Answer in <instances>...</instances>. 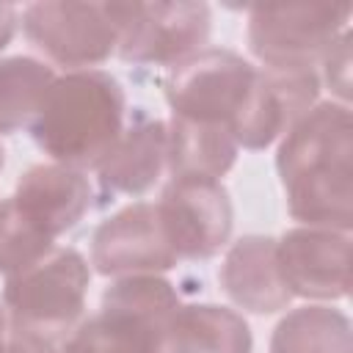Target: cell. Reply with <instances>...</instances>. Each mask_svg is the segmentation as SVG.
I'll return each instance as SVG.
<instances>
[{"instance_id":"obj_22","label":"cell","mask_w":353,"mask_h":353,"mask_svg":"<svg viewBox=\"0 0 353 353\" xmlns=\"http://www.w3.org/2000/svg\"><path fill=\"white\" fill-rule=\"evenodd\" d=\"M63 339H47L36 334H22V331H8V347L6 353H61Z\"/></svg>"},{"instance_id":"obj_1","label":"cell","mask_w":353,"mask_h":353,"mask_svg":"<svg viewBox=\"0 0 353 353\" xmlns=\"http://www.w3.org/2000/svg\"><path fill=\"white\" fill-rule=\"evenodd\" d=\"M353 124L342 102H317L279 143L276 171L287 210L303 226H353Z\"/></svg>"},{"instance_id":"obj_5","label":"cell","mask_w":353,"mask_h":353,"mask_svg":"<svg viewBox=\"0 0 353 353\" xmlns=\"http://www.w3.org/2000/svg\"><path fill=\"white\" fill-rule=\"evenodd\" d=\"M256 66L223 47H204L190 58L174 63L163 77V94L171 116L218 124L232 132L254 80Z\"/></svg>"},{"instance_id":"obj_23","label":"cell","mask_w":353,"mask_h":353,"mask_svg":"<svg viewBox=\"0 0 353 353\" xmlns=\"http://www.w3.org/2000/svg\"><path fill=\"white\" fill-rule=\"evenodd\" d=\"M17 22H19V8L14 3H0V50H6L8 41L14 39Z\"/></svg>"},{"instance_id":"obj_4","label":"cell","mask_w":353,"mask_h":353,"mask_svg":"<svg viewBox=\"0 0 353 353\" xmlns=\"http://www.w3.org/2000/svg\"><path fill=\"white\" fill-rule=\"evenodd\" d=\"M91 284L88 262L74 248H52L30 268L6 279L3 306L8 331L66 339L85 312Z\"/></svg>"},{"instance_id":"obj_25","label":"cell","mask_w":353,"mask_h":353,"mask_svg":"<svg viewBox=\"0 0 353 353\" xmlns=\"http://www.w3.org/2000/svg\"><path fill=\"white\" fill-rule=\"evenodd\" d=\"M3 163H6V152H3V146H0V171H3Z\"/></svg>"},{"instance_id":"obj_12","label":"cell","mask_w":353,"mask_h":353,"mask_svg":"<svg viewBox=\"0 0 353 353\" xmlns=\"http://www.w3.org/2000/svg\"><path fill=\"white\" fill-rule=\"evenodd\" d=\"M276 262L292 295L339 301L350 292V234L298 226L276 240Z\"/></svg>"},{"instance_id":"obj_11","label":"cell","mask_w":353,"mask_h":353,"mask_svg":"<svg viewBox=\"0 0 353 353\" xmlns=\"http://www.w3.org/2000/svg\"><path fill=\"white\" fill-rule=\"evenodd\" d=\"M179 262L165 229L160 223L157 204L135 201L102 221L91 240V265L102 276H157Z\"/></svg>"},{"instance_id":"obj_8","label":"cell","mask_w":353,"mask_h":353,"mask_svg":"<svg viewBox=\"0 0 353 353\" xmlns=\"http://www.w3.org/2000/svg\"><path fill=\"white\" fill-rule=\"evenodd\" d=\"M28 41L52 63L91 69L119 47V28L108 3H30L22 8Z\"/></svg>"},{"instance_id":"obj_16","label":"cell","mask_w":353,"mask_h":353,"mask_svg":"<svg viewBox=\"0 0 353 353\" xmlns=\"http://www.w3.org/2000/svg\"><path fill=\"white\" fill-rule=\"evenodd\" d=\"M165 132H168L165 168L171 171V176L221 179L237 160V143L226 127L171 116Z\"/></svg>"},{"instance_id":"obj_24","label":"cell","mask_w":353,"mask_h":353,"mask_svg":"<svg viewBox=\"0 0 353 353\" xmlns=\"http://www.w3.org/2000/svg\"><path fill=\"white\" fill-rule=\"evenodd\" d=\"M6 347H8V320L0 309V353H6Z\"/></svg>"},{"instance_id":"obj_19","label":"cell","mask_w":353,"mask_h":353,"mask_svg":"<svg viewBox=\"0 0 353 353\" xmlns=\"http://www.w3.org/2000/svg\"><path fill=\"white\" fill-rule=\"evenodd\" d=\"M55 74L30 55L0 58V135L30 127Z\"/></svg>"},{"instance_id":"obj_9","label":"cell","mask_w":353,"mask_h":353,"mask_svg":"<svg viewBox=\"0 0 353 353\" xmlns=\"http://www.w3.org/2000/svg\"><path fill=\"white\" fill-rule=\"evenodd\" d=\"M157 212L179 259H210L229 243L234 215L221 179L171 176Z\"/></svg>"},{"instance_id":"obj_21","label":"cell","mask_w":353,"mask_h":353,"mask_svg":"<svg viewBox=\"0 0 353 353\" xmlns=\"http://www.w3.org/2000/svg\"><path fill=\"white\" fill-rule=\"evenodd\" d=\"M323 80L331 85V91L347 105L350 97V28L331 44V50L323 55Z\"/></svg>"},{"instance_id":"obj_10","label":"cell","mask_w":353,"mask_h":353,"mask_svg":"<svg viewBox=\"0 0 353 353\" xmlns=\"http://www.w3.org/2000/svg\"><path fill=\"white\" fill-rule=\"evenodd\" d=\"M320 77L314 69H268L256 72L254 88L232 124L237 146L259 152L284 138L314 105Z\"/></svg>"},{"instance_id":"obj_17","label":"cell","mask_w":353,"mask_h":353,"mask_svg":"<svg viewBox=\"0 0 353 353\" xmlns=\"http://www.w3.org/2000/svg\"><path fill=\"white\" fill-rule=\"evenodd\" d=\"M251 328L234 309L215 303L182 306L171 323V353H251Z\"/></svg>"},{"instance_id":"obj_6","label":"cell","mask_w":353,"mask_h":353,"mask_svg":"<svg viewBox=\"0 0 353 353\" xmlns=\"http://www.w3.org/2000/svg\"><path fill=\"white\" fill-rule=\"evenodd\" d=\"M347 3L254 6L248 11V50L268 69H314L347 30Z\"/></svg>"},{"instance_id":"obj_2","label":"cell","mask_w":353,"mask_h":353,"mask_svg":"<svg viewBox=\"0 0 353 353\" xmlns=\"http://www.w3.org/2000/svg\"><path fill=\"white\" fill-rule=\"evenodd\" d=\"M124 88L102 69L55 77L33 121V143L58 165L97 168L124 130Z\"/></svg>"},{"instance_id":"obj_14","label":"cell","mask_w":353,"mask_h":353,"mask_svg":"<svg viewBox=\"0 0 353 353\" xmlns=\"http://www.w3.org/2000/svg\"><path fill=\"white\" fill-rule=\"evenodd\" d=\"M218 281L234 306L254 314L281 312L292 301L276 262V240L265 234H245L232 243L218 270Z\"/></svg>"},{"instance_id":"obj_15","label":"cell","mask_w":353,"mask_h":353,"mask_svg":"<svg viewBox=\"0 0 353 353\" xmlns=\"http://www.w3.org/2000/svg\"><path fill=\"white\" fill-rule=\"evenodd\" d=\"M165 160V121L141 113L121 130V135L94 171L105 196H141L160 179Z\"/></svg>"},{"instance_id":"obj_3","label":"cell","mask_w":353,"mask_h":353,"mask_svg":"<svg viewBox=\"0 0 353 353\" xmlns=\"http://www.w3.org/2000/svg\"><path fill=\"white\" fill-rule=\"evenodd\" d=\"M179 309L174 284L160 276L116 279L99 312L61 342V353H171L168 334Z\"/></svg>"},{"instance_id":"obj_18","label":"cell","mask_w":353,"mask_h":353,"mask_svg":"<svg viewBox=\"0 0 353 353\" xmlns=\"http://www.w3.org/2000/svg\"><path fill=\"white\" fill-rule=\"evenodd\" d=\"M270 353H353L350 320L331 306H301L279 320Z\"/></svg>"},{"instance_id":"obj_20","label":"cell","mask_w":353,"mask_h":353,"mask_svg":"<svg viewBox=\"0 0 353 353\" xmlns=\"http://www.w3.org/2000/svg\"><path fill=\"white\" fill-rule=\"evenodd\" d=\"M52 251V237L44 234L14 199L0 201V273L8 279Z\"/></svg>"},{"instance_id":"obj_13","label":"cell","mask_w":353,"mask_h":353,"mask_svg":"<svg viewBox=\"0 0 353 353\" xmlns=\"http://www.w3.org/2000/svg\"><path fill=\"white\" fill-rule=\"evenodd\" d=\"M14 204L52 240L74 229L91 207V185L83 171L41 163L30 165L14 190Z\"/></svg>"},{"instance_id":"obj_7","label":"cell","mask_w":353,"mask_h":353,"mask_svg":"<svg viewBox=\"0 0 353 353\" xmlns=\"http://www.w3.org/2000/svg\"><path fill=\"white\" fill-rule=\"evenodd\" d=\"M119 28V58L138 66H174L204 50L212 28L207 3H108Z\"/></svg>"}]
</instances>
